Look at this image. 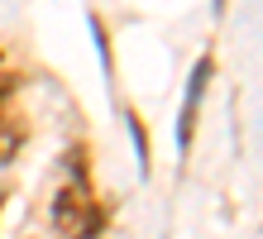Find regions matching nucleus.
I'll return each mask as SVG.
<instances>
[{"instance_id": "nucleus-1", "label": "nucleus", "mask_w": 263, "mask_h": 239, "mask_svg": "<svg viewBox=\"0 0 263 239\" xmlns=\"http://www.w3.org/2000/svg\"><path fill=\"white\" fill-rule=\"evenodd\" d=\"M53 225H58L63 239H91V234L101 230V211H96L91 191L77 182V177L53 196Z\"/></svg>"}, {"instance_id": "nucleus-2", "label": "nucleus", "mask_w": 263, "mask_h": 239, "mask_svg": "<svg viewBox=\"0 0 263 239\" xmlns=\"http://www.w3.org/2000/svg\"><path fill=\"white\" fill-rule=\"evenodd\" d=\"M14 153H20V130H10V124H0V163H10Z\"/></svg>"}]
</instances>
